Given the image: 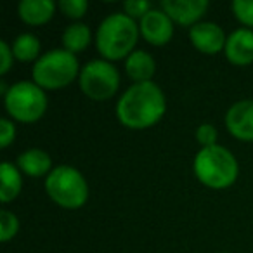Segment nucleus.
<instances>
[{
	"label": "nucleus",
	"instance_id": "aec40b11",
	"mask_svg": "<svg viewBox=\"0 0 253 253\" xmlns=\"http://www.w3.org/2000/svg\"><path fill=\"white\" fill-rule=\"evenodd\" d=\"M232 12L243 25L253 28V0H234Z\"/></svg>",
	"mask_w": 253,
	"mask_h": 253
},
{
	"label": "nucleus",
	"instance_id": "5701e85b",
	"mask_svg": "<svg viewBox=\"0 0 253 253\" xmlns=\"http://www.w3.org/2000/svg\"><path fill=\"white\" fill-rule=\"evenodd\" d=\"M196 139L203 144V148L215 146V141H217V128H215L213 125H210V123H203V125L198 126Z\"/></svg>",
	"mask_w": 253,
	"mask_h": 253
},
{
	"label": "nucleus",
	"instance_id": "1a4fd4ad",
	"mask_svg": "<svg viewBox=\"0 0 253 253\" xmlns=\"http://www.w3.org/2000/svg\"><path fill=\"white\" fill-rule=\"evenodd\" d=\"M225 125L231 135L239 141H253V101H239L229 108Z\"/></svg>",
	"mask_w": 253,
	"mask_h": 253
},
{
	"label": "nucleus",
	"instance_id": "20e7f679",
	"mask_svg": "<svg viewBox=\"0 0 253 253\" xmlns=\"http://www.w3.org/2000/svg\"><path fill=\"white\" fill-rule=\"evenodd\" d=\"M78 75V61L66 49H54L39 57L33 66V82L40 88H63Z\"/></svg>",
	"mask_w": 253,
	"mask_h": 253
},
{
	"label": "nucleus",
	"instance_id": "f03ea898",
	"mask_svg": "<svg viewBox=\"0 0 253 253\" xmlns=\"http://www.w3.org/2000/svg\"><path fill=\"white\" fill-rule=\"evenodd\" d=\"M139 37V26L130 16L115 12L102 19L95 35V45L108 61H118L134 52Z\"/></svg>",
	"mask_w": 253,
	"mask_h": 253
},
{
	"label": "nucleus",
	"instance_id": "f257e3e1",
	"mask_svg": "<svg viewBox=\"0 0 253 253\" xmlns=\"http://www.w3.org/2000/svg\"><path fill=\"white\" fill-rule=\"evenodd\" d=\"M165 95L153 82L134 84L120 97L116 104V116L122 125L142 130L158 123L165 115Z\"/></svg>",
	"mask_w": 253,
	"mask_h": 253
},
{
	"label": "nucleus",
	"instance_id": "9d476101",
	"mask_svg": "<svg viewBox=\"0 0 253 253\" xmlns=\"http://www.w3.org/2000/svg\"><path fill=\"white\" fill-rule=\"evenodd\" d=\"M189 39L193 45L200 52L205 54H217L225 49L227 39L224 35V30L215 23H196L189 28Z\"/></svg>",
	"mask_w": 253,
	"mask_h": 253
},
{
	"label": "nucleus",
	"instance_id": "b1692460",
	"mask_svg": "<svg viewBox=\"0 0 253 253\" xmlns=\"http://www.w3.org/2000/svg\"><path fill=\"white\" fill-rule=\"evenodd\" d=\"M16 137V126L11 120L2 118L0 120V146L7 148Z\"/></svg>",
	"mask_w": 253,
	"mask_h": 253
},
{
	"label": "nucleus",
	"instance_id": "f3484780",
	"mask_svg": "<svg viewBox=\"0 0 253 253\" xmlns=\"http://www.w3.org/2000/svg\"><path fill=\"white\" fill-rule=\"evenodd\" d=\"M88 42H90V30L84 23L68 26L63 33V45L71 54L84 50L88 45Z\"/></svg>",
	"mask_w": 253,
	"mask_h": 253
},
{
	"label": "nucleus",
	"instance_id": "2eb2a0df",
	"mask_svg": "<svg viewBox=\"0 0 253 253\" xmlns=\"http://www.w3.org/2000/svg\"><path fill=\"white\" fill-rule=\"evenodd\" d=\"M18 167L32 177H40L47 173L52 167V160L42 149H28V151L21 153L18 158Z\"/></svg>",
	"mask_w": 253,
	"mask_h": 253
},
{
	"label": "nucleus",
	"instance_id": "0eeeda50",
	"mask_svg": "<svg viewBox=\"0 0 253 253\" xmlns=\"http://www.w3.org/2000/svg\"><path fill=\"white\" fill-rule=\"evenodd\" d=\"M80 88L87 97L94 101H106L113 97L118 90L120 75L118 70L109 61L95 59L90 61L80 71Z\"/></svg>",
	"mask_w": 253,
	"mask_h": 253
},
{
	"label": "nucleus",
	"instance_id": "9b49d317",
	"mask_svg": "<svg viewBox=\"0 0 253 253\" xmlns=\"http://www.w3.org/2000/svg\"><path fill=\"white\" fill-rule=\"evenodd\" d=\"M207 0H163L162 11L172 21L182 26H194L196 21L207 12Z\"/></svg>",
	"mask_w": 253,
	"mask_h": 253
},
{
	"label": "nucleus",
	"instance_id": "4468645a",
	"mask_svg": "<svg viewBox=\"0 0 253 253\" xmlns=\"http://www.w3.org/2000/svg\"><path fill=\"white\" fill-rule=\"evenodd\" d=\"M54 9L52 0H23L19 4V18L26 25H43L52 18Z\"/></svg>",
	"mask_w": 253,
	"mask_h": 253
},
{
	"label": "nucleus",
	"instance_id": "ddd939ff",
	"mask_svg": "<svg viewBox=\"0 0 253 253\" xmlns=\"http://www.w3.org/2000/svg\"><path fill=\"white\" fill-rule=\"evenodd\" d=\"M155 59L146 50H134L125 61L126 75L134 82H137V84L151 82L153 75H155Z\"/></svg>",
	"mask_w": 253,
	"mask_h": 253
},
{
	"label": "nucleus",
	"instance_id": "6ab92c4d",
	"mask_svg": "<svg viewBox=\"0 0 253 253\" xmlns=\"http://www.w3.org/2000/svg\"><path fill=\"white\" fill-rule=\"evenodd\" d=\"M19 229V220L12 211L2 210L0 213V241L7 243L9 239H12L16 236Z\"/></svg>",
	"mask_w": 253,
	"mask_h": 253
},
{
	"label": "nucleus",
	"instance_id": "4be33fe9",
	"mask_svg": "<svg viewBox=\"0 0 253 253\" xmlns=\"http://www.w3.org/2000/svg\"><path fill=\"white\" fill-rule=\"evenodd\" d=\"M123 7H125L126 16H130L132 19L134 18L142 19L153 9L151 2H148V0H126L125 4H123Z\"/></svg>",
	"mask_w": 253,
	"mask_h": 253
},
{
	"label": "nucleus",
	"instance_id": "dca6fc26",
	"mask_svg": "<svg viewBox=\"0 0 253 253\" xmlns=\"http://www.w3.org/2000/svg\"><path fill=\"white\" fill-rule=\"evenodd\" d=\"M0 173H2L0 200L4 201V203H9L21 191V175H19V170L9 162H4L0 165Z\"/></svg>",
	"mask_w": 253,
	"mask_h": 253
},
{
	"label": "nucleus",
	"instance_id": "a211bd4d",
	"mask_svg": "<svg viewBox=\"0 0 253 253\" xmlns=\"http://www.w3.org/2000/svg\"><path fill=\"white\" fill-rule=\"evenodd\" d=\"M12 54L16 59L23 61V63L37 59L40 54V40L32 33H23L12 43Z\"/></svg>",
	"mask_w": 253,
	"mask_h": 253
},
{
	"label": "nucleus",
	"instance_id": "423d86ee",
	"mask_svg": "<svg viewBox=\"0 0 253 253\" xmlns=\"http://www.w3.org/2000/svg\"><path fill=\"white\" fill-rule=\"evenodd\" d=\"M5 109L18 122L33 123L45 113L47 95L37 84L18 82L9 88L5 95Z\"/></svg>",
	"mask_w": 253,
	"mask_h": 253
},
{
	"label": "nucleus",
	"instance_id": "393cba45",
	"mask_svg": "<svg viewBox=\"0 0 253 253\" xmlns=\"http://www.w3.org/2000/svg\"><path fill=\"white\" fill-rule=\"evenodd\" d=\"M0 56H2V66H0V75H5L9 71V68H11L12 57H14V54H12V50L9 49L7 42H4V40H0Z\"/></svg>",
	"mask_w": 253,
	"mask_h": 253
},
{
	"label": "nucleus",
	"instance_id": "6e6552de",
	"mask_svg": "<svg viewBox=\"0 0 253 253\" xmlns=\"http://www.w3.org/2000/svg\"><path fill=\"white\" fill-rule=\"evenodd\" d=\"M139 30L146 42H149L151 45H165L173 35V23L163 11L151 9L141 19Z\"/></svg>",
	"mask_w": 253,
	"mask_h": 253
},
{
	"label": "nucleus",
	"instance_id": "39448f33",
	"mask_svg": "<svg viewBox=\"0 0 253 253\" xmlns=\"http://www.w3.org/2000/svg\"><path fill=\"white\" fill-rule=\"evenodd\" d=\"M45 189L50 200L63 208H80L88 198V187L85 177L70 165H59L47 175Z\"/></svg>",
	"mask_w": 253,
	"mask_h": 253
},
{
	"label": "nucleus",
	"instance_id": "f8f14e48",
	"mask_svg": "<svg viewBox=\"0 0 253 253\" xmlns=\"http://www.w3.org/2000/svg\"><path fill=\"white\" fill-rule=\"evenodd\" d=\"M225 56L236 66L253 63V32L248 28L236 30L229 35L225 43Z\"/></svg>",
	"mask_w": 253,
	"mask_h": 253
},
{
	"label": "nucleus",
	"instance_id": "412c9836",
	"mask_svg": "<svg viewBox=\"0 0 253 253\" xmlns=\"http://www.w3.org/2000/svg\"><path fill=\"white\" fill-rule=\"evenodd\" d=\"M87 0H61L59 9L63 11L64 16L71 19H80L87 12Z\"/></svg>",
	"mask_w": 253,
	"mask_h": 253
},
{
	"label": "nucleus",
	"instance_id": "7ed1b4c3",
	"mask_svg": "<svg viewBox=\"0 0 253 253\" xmlns=\"http://www.w3.org/2000/svg\"><path fill=\"white\" fill-rule=\"evenodd\" d=\"M238 162L229 149L222 146L203 148L194 158V173L211 189H225L238 179Z\"/></svg>",
	"mask_w": 253,
	"mask_h": 253
}]
</instances>
